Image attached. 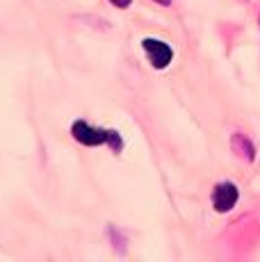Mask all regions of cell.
I'll use <instances>...</instances> for the list:
<instances>
[{
	"mask_svg": "<svg viewBox=\"0 0 260 262\" xmlns=\"http://www.w3.org/2000/svg\"><path fill=\"white\" fill-rule=\"evenodd\" d=\"M71 135H73V139H76L78 144H82V146L110 144L114 153H119V150L123 148V139H121V135H119L117 130L94 128V125H89L87 121H82V119L76 121V123L71 125Z\"/></svg>",
	"mask_w": 260,
	"mask_h": 262,
	"instance_id": "obj_1",
	"label": "cell"
},
{
	"mask_svg": "<svg viewBox=\"0 0 260 262\" xmlns=\"http://www.w3.org/2000/svg\"><path fill=\"white\" fill-rule=\"evenodd\" d=\"M142 48L146 50V55H148V59H151L153 69H158V71L167 69L169 64H171V59H174L171 46H169V43H164V41H160V39H151V37L144 39Z\"/></svg>",
	"mask_w": 260,
	"mask_h": 262,
	"instance_id": "obj_2",
	"label": "cell"
},
{
	"mask_svg": "<svg viewBox=\"0 0 260 262\" xmlns=\"http://www.w3.org/2000/svg\"><path fill=\"white\" fill-rule=\"evenodd\" d=\"M237 199H240V191L233 183H219L212 191V208L222 214L231 212L235 208V203H237Z\"/></svg>",
	"mask_w": 260,
	"mask_h": 262,
	"instance_id": "obj_3",
	"label": "cell"
},
{
	"mask_svg": "<svg viewBox=\"0 0 260 262\" xmlns=\"http://www.w3.org/2000/svg\"><path fill=\"white\" fill-rule=\"evenodd\" d=\"M233 150L235 153L240 155V158H244L247 160V162H251L253 158H256V148H253V144L249 142L247 137H244V135H240V133H235L233 135Z\"/></svg>",
	"mask_w": 260,
	"mask_h": 262,
	"instance_id": "obj_4",
	"label": "cell"
},
{
	"mask_svg": "<svg viewBox=\"0 0 260 262\" xmlns=\"http://www.w3.org/2000/svg\"><path fill=\"white\" fill-rule=\"evenodd\" d=\"M110 3H112L114 7H119V9H126V7H130V3H133V0H110Z\"/></svg>",
	"mask_w": 260,
	"mask_h": 262,
	"instance_id": "obj_5",
	"label": "cell"
},
{
	"mask_svg": "<svg viewBox=\"0 0 260 262\" xmlns=\"http://www.w3.org/2000/svg\"><path fill=\"white\" fill-rule=\"evenodd\" d=\"M153 3H158V5H164V7H167V5H171V0H153Z\"/></svg>",
	"mask_w": 260,
	"mask_h": 262,
	"instance_id": "obj_6",
	"label": "cell"
}]
</instances>
